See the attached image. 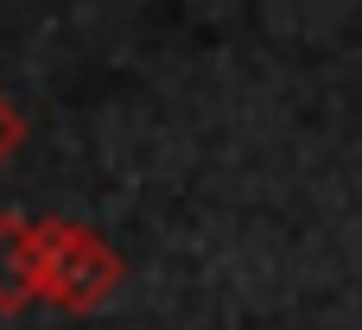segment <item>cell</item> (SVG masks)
Masks as SVG:
<instances>
[{"mask_svg":"<svg viewBox=\"0 0 362 330\" xmlns=\"http://www.w3.org/2000/svg\"><path fill=\"white\" fill-rule=\"evenodd\" d=\"M45 235H51V254H45V305H57L70 318L102 312L121 293V280H127L121 248L102 229L76 223V216H45Z\"/></svg>","mask_w":362,"mask_h":330,"instance_id":"obj_1","label":"cell"},{"mask_svg":"<svg viewBox=\"0 0 362 330\" xmlns=\"http://www.w3.org/2000/svg\"><path fill=\"white\" fill-rule=\"evenodd\" d=\"M45 254H51L45 216L6 210L0 216V312H25L45 299Z\"/></svg>","mask_w":362,"mask_h":330,"instance_id":"obj_2","label":"cell"},{"mask_svg":"<svg viewBox=\"0 0 362 330\" xmlns=\"http://www.w3.org/2000/svg\"><path fill=\"white\" fill-rule=\"evenodd\" d=\"M25 134H32V127H25V108H19V102L0 89V165H6V159L25 146Z\"/></svg>","mask_w":362,"mask_h":330,"instance_id":"obj_3","label":"cell"}]
</instances>
